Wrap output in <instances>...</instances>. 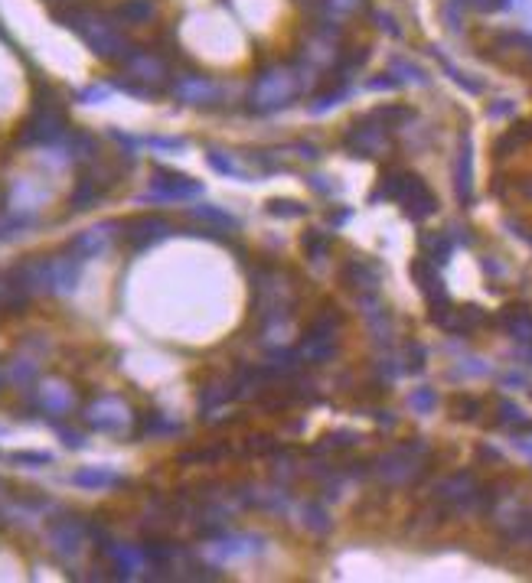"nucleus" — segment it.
Here are the masks:
<instances>
[{
    "instance_id": "f8f14e48",
    "label": "nucleus",
    "mask_w": 532,
    "mask_h": 583,
    "mask_svg": "<svg viewBox=\"0 0 532 583\" xmlns=\"http://www.w3.org/2000/svg\"><path fill=\"white\" fill-rule=\"evenodd\" d=\"M470 189H474V179H470V140H460V154H458V196L460 203H470Z\"/></svg>"
},
{
    "instance_id": "f3484780",
    "label": "nucleus",
    "mask_w": 532,
    "mask_h": 583,
    "mask_svg": "<svg viewBox=\"0 0 532 583\" xmlns=\"http://www.w3.org/2000/svg\"><path fill=\"white\" fill-rule=\"evenodd\" d=\"M411 407H415V411H421V414H428L434 407V395L428 388L415 391V395H411Z\"/></svg>"
},
{
    "instance_id": "7ed1b4c3",
    "label": "nucleus",
    "mask_w": 532,
    "mask_h": 583,
    "mask_svg": "<svg viewBox=\"0 0 532 583\" xmlns=\"http://www.w3.org/2000/svg\"><path fill=\"white\" fill-rule=\"evenodd\" d=\"M431 320L441 326V330L458 332V336H467V332H474L477 326L487 323V316H483L480 307H450V303L431 307Z\"/></svg>"
},
{
    "instance_id": "0eeeda50",
    "label": "nucleus",
    "mask_w": 532,
    "mask_h": 583,
    "mask_svg": "<svg viewBox=\"0 0 532 583\" xmlns=\"http://www.w3.org/2000/svg\"><path fill=\"white\" fill-rule=\"evenodd\" d=\"M197 193L199 186L193 179L180 177V173H164V170H157L154 189H150L154 199H187V196H197Z\"/></svg>"
},
{
    "instance_id": "ddd939ff",
    "label": "nucleus",
    "mask_w": 532,
    "mask_h": 583,
    "mask_svg": "<svg viewBox=\"0 0 532 583\" xmlns=\"http://www.w3.org/2000/svg\"><path fill=\"white\" fill-rule=\"evenodd\" d=\"M421 252H425V258H431V261H448V254H450V238L444 235V232H425L421 235Z\"/></svg>"
},
{
    "instance_id": "dca6fc26",
    "label": "nucleus",
    "mask_w": 532,
    "mask_h": 583,
    "mask_svg": "<svg viewBox=\"0 0 532 583\" xmlns=\"http://www.w3.org/2000/svg\"><path fill=\"white\" fill-rule=\"evenodd\" d=\"M356 7H363V0H324L327 14H353Z\"/></svg>"
},
{
    "instance_id": "f257e3e1",
    "label": "nucleus",
    "mask_w": 532,
    "mask_h": 583,
    "mask_svg": "<svg viewBox=\"0 0 532 583\" xmlns=\"http://www.w3.org/2000/svg\"><path fill=\"white\" fill-rule=\"evenodd\" d=\"M395 199V203L405 209V215L411 219H428L438 212V199H434L431 189L415 177V173H405V170H385L382 183L376 189V199Z\"/></svg>"
},
{
    "instance_id": "39448f33",
    "label": "nucleus",
    "mask_w": 532,
    "mask_h": 583,
    "mask_svg": "<svg viewBox=\"0 0 532 583\" xmlns=\"http://www.w3.org/2000/svg\"><path fill=\"white\" fill-rule=\"evenodd\" d=\"M128 232H124V238H128V244H131L134 252L138 248H148V244L160 242V238L170 232V225H167L164 219H157V215H140V219L128 222Z\"/></svg>"
},
{
    "instance_id": "9b49d317",
    "label": "nucleus",
    "mask_w": 532,
    "mask_h": 583,
    "mask_svg": "<svg viewBox=\"0 0 532 583\" xmlns=\"http://www.w3.org/2000/svg\"><path fill=\"white\" fill-rule=\"evenodd\" d=\"M115 16L124 26L148 24L150 16H154V4H150V0H121L115 7Z\"/></svg>"
},
{
    "instance_id": "4468645a",
    "label": "nucleus",
    "mask_w": 532,
    "mask_h": 583,
    "mask_svg": "<svg viewBox=\"0 0 532 583\" xmlns=\"http://www.w3.org/2000/svg\"><path fill=\"white\" fill-rule=\"evenodd\" d=\"M454 411H458V417L470 421V417H477V414H480V401H477V397L460 395V397H454Z\"/></svg>"
},
{
    "instance_id": "a211bd4d",
    "label": "nucleus",
    "mask_w": 532,
    "mask_h": 583,
    "mask_svg": "<svg viewBox=\"0 0 532 583\" xmlns=\"http://www.w3.org/2000/svg\"><path fill=\"white\" fill-rule=\"evenodd\" d=\"M304 248L317 258V254H324V248H330V242L324 235H317V232H311V235H304Z\"/></svg>"
},
{
    "instance_id": "f03ea898",
    "label": "nucleus",
    "mask_w": 532,
    "mask_h": 583,
    "mask_svg": "<svg viewBox=\"0 0 532 583\" xmlns=\"http://www.w3.org/2000/svg\"><path fill=\"white\" fill-rule=\"evenodd\" d=\"M385 124H379L372 114H366L363 121H356L350 130H346L343 144L350 147V150H356L360 157H376L382 154L385 147H389V140H385Z\"/></svg>"
},
{
    "instance_id": "423d86ee",
    "label": "nucleus",
    "mask_w": 532,
    "mask_h": 583,
    "mask_svg": "<svg viewBox=\"0 0 532 583\" xmlns=\"http://www.w3.org/2000/svg\"><path fill=\"white\" fill-rule=\"evenodd\" d=\"M411 274H415L418 287H421V293L428 297V303H431V307H438V303H448V291H444L441 274H438V268H434L431 258H418L415 264H411Z\"/></svg>"
},
{
    "instance_id": "2eb2a0df",
    "label": "nucleus",
    "mask_w": 532,
    "mask_h": 583,
    "mask_svg": "<svg viewBox=\"0 0 532 583\" xmlns=\"http://www.w3.org/2000/svg\"><path fill=\"white\" fill-rule=\"evenodd\" d=\"M118 476H111V473H79V476H75V483H82V486H111V483H115Z\"/></svg>"
},
{
    "instance_id": "1a4fd4ad",
    "label": "nucleus",
    "mask_w": 532,
    "mask_h": 583,
    "mask_svg": "<svg viewBox=\"0 0 532 583\" xmlns=\"http://www.w3.org/2000/svg\"><path fill=\"white\" fill-rule=\"evenodd\" d=\"M499 326H503L513 339L532 342V313L526 307H507L499 313Z\"/></svg>"
},
{
    "instance_id": "6ab92c4d",
    "label": "nucleus",
    "mask_w": 532,
    "mask_h": 583,
    "mask_svg": "<svg viewBox=\"0 0 532 583\" xmlns=\"http://www.w3.org/2000/svg\"><path fill=\"white\" fill-rule=\"evenodd\" d=\"M499 421H503V424H519V421H526V417H523V411H519L516 405L503 401V405H499Z\"/></svg>"
},
{
    "instance_id": "6e6552de",
    "label": "nucleus",
    "mask_w": 532,
    "mask_h": 583,
    "mask_svg": "<svg viewBox=\"0 0 532 583\" xmlns=\"http://www.w3.org/2000/svg\"><path fill=\"white\" fill-rule=\"evenodd\" d=\"M216 81L203 79V75H187V79L177 85V95L183 98V101H189V105H206V101H213L216 98Z\"/></svg>"
},
{
    "instance_id": "9d476101",
    "label": "nucleus",
    "mask_w": 532,
    "mask_h": 583,
    "mask_svg": "<svg viewBox=\"0 0 532 583\" xmlns=\"http://www.w3.org/2000/svg\"><path fill=\"white\" fill-rule=\"evenodd\" d=\"M343 277H346V284H350L353 291H376L379 268H376V264H369V261L356 258V261H350V264H346Z\"/></svg>"
},
{
    "instance_id": "20e7f679",
    "label": "nucleus",
    "mask_w": 532,
    "mask_h": 583,
    "mask_svg": "<svg viewBox=\"0 0 532 583\" xmlns=\"http://www.w3.org/2000/svg\"><path fill=\"white\" fill-rule=\"evenodd\" d=\"M438 499H441V502H448V505H470V502H477V499H480V486H477V479L470 476V473H454V476H448L441 483V486H438Z\"/></svg>"
}]
</instances>
